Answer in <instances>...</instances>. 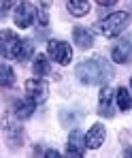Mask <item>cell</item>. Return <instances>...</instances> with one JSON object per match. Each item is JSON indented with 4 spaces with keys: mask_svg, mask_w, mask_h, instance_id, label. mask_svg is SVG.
<instances>
[{
    "mask_svg": "<svg viewBox=\"0 0 132 158\" xmlns=\"http://www.w3.org/2000/svg\"><path fill=\"white\" fill-rule=\"evenodd\" d=\"M13 83H15V73H13V69H11L9 64H2V85L9 88V85H13Z\"/></svg>",
    "mask_w": 132,
    "mask_h": 158,
    "instance_id": "17",
    "label": "cell"
},
{
    "mask_svg": "<svg viewBox=\"0 0 132 158\" xmlns=\"http://www.w3.org/2000/svg\"><path fill=\"white\" fill-rule=\"evenodd\" d=\"M73 41L79 45L81 49H90L92 45H94V36H92V32L87 30V28L83 26H77L73 30Z\"/></svg>",
    "mask_w": 132,
    "mask_h": 158,
    "instance_id": "11",
    "label": "cell"
},
{
    "mask_svg": "<svg viewBox=\"0 0 132 158\" xmlns=\"http://www.w3.org/2000/svg\"><path fill=\"white\" fill-rule=\"evenodd\" d=\"M66 6H68V13L75 15V17H83L90 13V2L87 0H66Z\"/></svg>",
    "mask_w": 132,
    "mask_h": 158,
    "instance_id": "14",
    "label": "cell"
},
{
    "mask_svg": "<svg viewBox=\"0 0 132 158\" xmlns=\"http://www.w3.org/2000/svg\"><path fill=\"white\" fill-rule=\"evenodd\" d=\"M32 71H34V75H36V77H47V75L51 73V64H49V60H47V56H43V53H38V56L34 58V64H32Z\"/></svg>",
    "mask_w": 132,
    "mask_h": 158,
    "instance_id": "13",
    "label": "cell"
},
{
    "mask_svg": "<svg viewBox=\"0 0 132 158\" xmlns=\"http://www.w3.org/2000/svg\"><path fill=\"white\" fill-rule=\"evenodd\" d=\"M47 0H41V6H38V11H36V15H38V28L41 30H45V28L49 26V11H47Z\"/></svg>",
    "mask_w": 132,
    "mask_h": 158,
    "instance_id": "16",
    "label": "cell"
},
{
    "mask_svg": "<svg viewBox=\"0 0 132 158\" xmlns=\"http://www.w3.org/2000/svg\"><path fill=\"white\" fill-rule=\"evenodd\" d=\"M111 58L119 64H128L132 62V39H122L113 45L111 49Z\"/></svg>",
    "mask_w": 132,
    "mask_h": 158,
    "instance_id": "7",
    "label": "cell"
},
{
    "mask_svg": "<svg viewBox=\"0 0 132 158\" xmlns=\"http://www.w3.org/2000/svg\"><path fill=\"white\" fill-rule=\"evenodd\" d=\"M130 24V13H126V11H115V13H111V15H106L105 19H100L98 24H96V30L106 36V39H111V36H117V34H122L124 32V28Z\"/></svg>",
    "mask_w": 132,
    "mask_h": 158,
    "instance_id": "3",
    "label": "cell"
},
{
    "mask_svg": "<svg viewBox=\"0 0 132 158\" xmlns=\"http://www.w3.org/2000/svg\"><path fill=\"white\" fill-rule=\"evenodd\" d=\"M13 6V0H2V15H6Z\"/></svg>",
    "mask_w": 132,
    "mask_h": 158,
    "instance_id": "18",
    "label": "cell"
},
{
    "mask_svg": "<svg viewBox=\"0 0 132 158\" xmlns=\"http://www.w3.org/2000/svg\"><path fill=\"white\" fill-rule=\"evenodd\" d=\"M113 96H115V92L105 85L102 90H100V94H98V113L102 115V118H113Z\"/></svg>",
    "mask_w": 132,
    "mask_h": 158,
    "instance_id": "9",
    "label": "cell"
},
{
    "mask_svg": "<svg viewBox=\"0 0 132 158\" xmlns=\"http://www.w3.org/2000/svg\"><path fill=\"white\" fill-rule=\"evenodd\" d=\"M98 4H102V6H111V4H115L117 0H96Z\"/></svg>",
    "mask_w": 132,
    "mask_h": 158,
    "instance_id": "20",
    "label": "cell"
},
{
    "mask_svg": "<svg viewBox=\"0 0 132 158\" xmlns=\"http://www.w3.org/2000/svg\"><path fill=\"white\" fill-rule=\"evenodd\" d=\"M47 53L58 64H68L73 60V47L64 41H49L47 43Z\"/></svg>",
    "mask_w": 132,
    "mask_h": 158,
    "instance_id": "5",
    "label": "cell"
},
{
    "mask_svg": "<svg viewBox=\"0 0 132 158\" xmlns=\"http://www.w3.org/2000/svg\"><path fill=\"white\" fill-rule=\"evenodd\" d=\"M130 88H132V77H130Z\"/></svg>",
    "mask_w": 132,
    "mask_h": 158,
    "instance_id": "21",
    "label": "cell"
},
{
    "mask_svg": "<svg viewBox=\"0 0 132 158\" xmlns=\"http://www.w3.org/2000/svg\"><path fill=\"white\" fill-rule=\"evenodd\" d=\"M34 53V43L30 39H19L11 30H2V56L26 62Z\"/></svg>",
    "mask_w": 132,
    "mask_h": 158,
    "instance_id": "2",
    "label": "cell"
},
{
    "mask_svg": "<svg viewBox=\"0 0 132 158\" xmlns=\"http://www.w3.org/2000/svg\"><path fill=\"white\" fill-rule=\"evenodd\" d=\"M34 15H36V9H34V4H30V2H19L17 6H15V13H13V19H15V26L17 28H30L32 26V22H34Z\"/></svg>",
    "mask_w": 132,
    "mask_h": 158,
    "instance_id": "6",
    "label": "cell"
},
{
    "mask_svg": "<svg viewBox=\"0 0 132 158\" xmlns=\"http://www.w3.org/2000/svg\"><path fill=\"white\" fill-rule=\"evenodd\" d=\"M115 103H117V107H119L122 111H128L132 107V94L126 88H117V92H115Z\"/></svg>",
    "mask_w": 132,
    "mask_h": 158,
    "instance_id": "15",
    "label": "cell"
},
{
    "mask_svg": "<svg viewBox=\"0 0 132 158\" xmlns=\"http://www.w3.org/2000/svg\"><path fill=\"white\" fill-rule=\"evenodd\" d=\"M34 107H36V103H34L32 98L15 101V103H13V113H15V118H19V120H28V118L32 115Z\"/></svg>",
    "mask_w": 132,
    "mask_h": 158,
    "instance_id": "12",
    "label": "cell"
},
{
    "mask_svg": "<svg viewBox=\"0 0 132 158\" xmlns=\"http://www.w3.org/2000/svg\"><path fill=\"white\" fill-rule=\"evenodd\" d=\"M105 137H106V131L102 124H94L87 135H85V143H87V148L90 150H98L102 143H105Z\"/></svg>",
    "mask_w": 132,
    "mask_h": 158,
    "instance_id": "10",
    "label": "cell"
},
{
    "mask_svg": "<svg viewBox=\"0 0 132 158\" xmlns=\"http://www.w3.org/2000/svg\"><path fill=\"white\" fill-rule=\"evenodd\" d=\"M75 75L85 85H98V83H106L109 79L113 77V66L106 62L105 58L96 56V58L79 62L77 69H75Z\"/></svg>",
    "mask_w": 132,
    "mask_h": 158,
    "instance_id": "1",
    "label": "cell"
},
{
    "mask_svg": "<svg viewBox=\"0 0 132 158\" xmlns=\"http://www.w3.org/2000/svg\"><path fill=\"white\" fill-rule=\"evenodd\" d=\"M26 94H28V98H32L36 105L38 103H45L47 96H49V85H47L45 79H41V77L28 79L26 81Z\"/></svg>",
    "mask_w": 132,
    "mask_h": 158,
    "instance_id": "4",
    "label": "cell"
},
{
    "mask_svg": "<svg viewBox=\"0 0 132 158\" xmlns=\"http://www.w3.org/2000/svg\"><path fill=\"white\" fill-rule=\"evenodd\" d=\"M85 148H87V143H85V137H83L81 131H73L68 135V148H66V154L68 156L81 158L85 154Z\"/></svg>",
    "mask_w": 132,
    "mask_h": 158,
    "instance_id": "8",
    "label": "cell"
},
{
    "mask_svg": "<svg viewBox=\"0 0 132 158\" xmlns=\"http://www.w3.org/2000/svg\"><path fill=\"white\" fill-rule=\"evenodd\" d=\"M45 156H49V158H58V156H60V152H58V150H47V152H45Z\"/></svg>",
    "mask_w": 132,
    "mask_h": 158,
    "instance_id": "19",
    "label": "cell"
}]
</instances>
